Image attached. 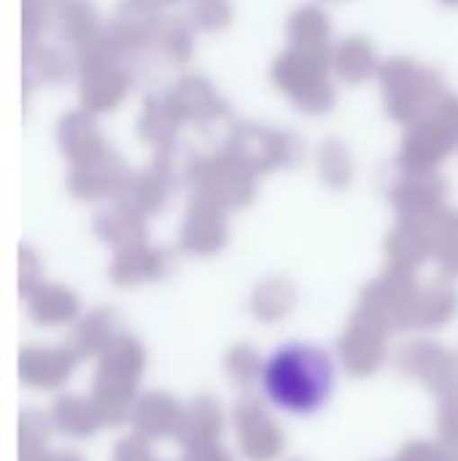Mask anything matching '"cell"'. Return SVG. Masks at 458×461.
Segmentation results:
<instances>
[{
    "label": "cell",
    "instance_id": "cell-1",
    "mask_svg": "<svg viewBox=\"0 0 458 461\" xmlns=\"http://www.w3.org/2000/svg\"><path fill=\"white\" fill-rule=\"evenodd\" d=\"M262 389L283 413L313 416L332 397L335 365L319 346L286 343L267 357L262 367Z\"/></svg>",
    "mask_w": 458,
    "mask_h": 461
}]
</instances>
